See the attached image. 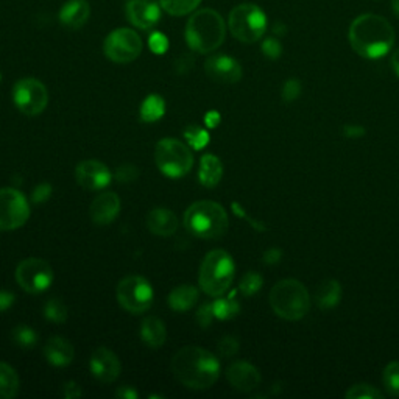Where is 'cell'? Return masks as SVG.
<instances>
[{"label":"cell","instance_id":"obj_4","mask_svg":"<svg viewBox=\"0 0 399 399\" xmlns=\"http://www.w3.org/2000/svg\"><path fill=\"white\" fill-rule=\"evenodd\" d=\"M272 310L286 322H300L310 310L312 298L308 287L298 279H281L268 295Z\"/></svg>","mask_w":399,"mask_h":399},{"label":"cell","instance_id":"obj_18","mask_svg":"<svg viewBox=\"0 0 399 399\" xmlns=\"http://www.w3.org/2000/svg\"><path fill=\"white\" fill-rule=\"evenodd\" d=\"M227 379L233 388L248 393L259 387L262 377H260L259 369L250 362L237 360L227 368Z\"/></svg>","mask_w":399,"mask_h":399},{"label":"cell","instance_id":"obj_9","mask_svg":"<svg viewBox=\"0 0 399 399\" xmlns=\"http://www.w3.org/2000/svg\"><path fill=\"white\" fill-rule=\"evenodd\" d=\"M115 296H118L120 306L127 312L139 315L151 308L155 293L153 287L147 279L133 274V277H127L119 282L118 289H115Z\"/></svg>","mask_w":399,"mask_h":399},{"label":"cell","instance_id":"obj_37","mask_svg":"<svg viewBox=\"0 0 399 399\" xmlns=\"http://www.w3.org/2000/svg\"><path fill=\"white\" fill-rule=\"evenodd\" d=\"M301 82H298L296 78H290L287 82L282 84V91H281V97L286 103H293V101L301 96Z\"/></svg>","mask_w":399,"mask_h":399},{"label":"cell","instance_id":"obj_27","mask_svg":"<svg viewBox=\"0 0 399 399\" xmlns=\"http://www.w3.org/2000/svg\"><path fill=\"white\" fill-rule=\"evenodd\" d=\"M19 376L11 365L0 362V399H13L19 393Z\"/></svg>","mask_w":399,"mask_h":399},{"label":"cell","instance_id":"obj_38","mask_svg":"<svg viewBox=\"0 0 399 399\" xmlns=\"http://www.w3.org/2000/svg\"><path fill=\"white\" fill-rule=\"evenodd\" d=\"M239 348H241V343H239V340L233 336H224L219 340V343H217V351H219V354L223 355V357H231V355L237 354Z\"/></svg>","mask_w":399,"mask_h":399},{"label":"cell","instance_id":"obj_42","mask_svg":"<svg viewBox=\"0 0 399 399\" xmlns=\"http://www.w3.org/2000/svg\"><path fill=\"white\" fill-rule=\"evenodd\" d=\"M148 44H150L151 52L161 55L165 52L167 47H169V41H167V38L163 33H153L150 36Z\"/></svg>","mask_w":399,"mask_h":399},{"label":"cell","instance_id":"obj_13","mask_svg":"<svg viewBox=\"0 0 399 399\" xmlns=\"http://www.w3.org/2000/svg\"><path fill=\"white\" fill-rule=\"evenodd\" d=\"M13 100L18 110L25 115H39L49 103V92L36 78H23L14 84Z\"/></svg>","mask_w":399,"mask_h":399},{"label":"cell","instance_id":"obj_10","mask_svg":"<svg viewBox=\"0 0 399 399\" xmlns=\"http://www.w3.org/2000/svg\"><path fill=\"white\" fill-rule=\"evenodd\" d=\"M16 282L27 293L39 295L53 284L55 273L49 262L39 258L24 259L16 268Z\"/></svg>","mask_w":399,"mask_h":399},{"label":"cell","instance_id":"obj_48","mask_svg":"<svg viewBox=\"0 0 399 399\" xmlns=\"http://www.w3.org/2000/svg\"><path fill=\"white\" fill-rule=\"evenodd\" d=\"M115 398H120V399H137L139 398V393L129 386H122L118 390H115Z\"/></svg>","mask_w":399,"mask_h":399},{"label":"cell","instance_id":"obj_29","mask_svg":"<svg viewBox=\"0 0 399 399\" xmlns=\"http://www.w3.org/2000/svg\"><path fill=\"white\" fill-rule=\"evenodd\" d=\"M214 315L219 320H233L239 314H241V304L234 298V296H217V300L213 303Z\"/></svg>","mask_w":399,"mask_h":399},{"label":"cell","instance_id":"obj_43","mask_svg":"<svg viewBox=\"0 0 399 399\" xmlns=\"http://www.w3.org/2000/svg\"><path fill=\"white\" fill-rule=\"evenodd\" d=\"M50 195H52V186L47 183H42L34 187L32 198L36 205H41V203H46L50 198Z\"/></svg>","mask_w":399,"mask_h":399},{"label":"cell","instance_id":"obj_49","mask_svg":"<svg viewBox=\"0 0 399 399\" xmlns=\"http://www.w3.org/2000/svg\"><path fill=\"white\" fill-rule=\"evenodd\" d=\"M205 120H206V123H208L209 127H217V125H219V122H220V115L217 114L215 111H211L206 115Z\"/></svg>","mask_w":399,"mask_h":399},{"label":"cell","instance_id":"obj_11","mask_svg":"<svg viewBox=\"0 0 399 399\" xmlns=\"http://www.w3.org/2000/svg\"><path fill=\"white\" fill-rule=\"evenodd\" d=\"M30 219V205L25 195L13 187L0 189V231L24 227Z\"/></svg>","mask_w":399,"mask_h":399},{"label":"cell","instance_id":"obj_31","mask_svg":"<svg viewBox=\"0 0 399 399\" xmlns=\"http://www.w3.org/2000/svg\"><path fill=\"white\" fill-rule=\"evenodd\" d=\"M163 10L172 16H184L192 13L201 4V0H159Z\"/></svg>","mask_w":399,"mask_h":399},{"label":"cell","instance_id":"obj_36","mask_svg":"<svg viewBox=\"0 0 399 399\" xmlns=\"http://www.w3.org/2000/svg\"><path fill=\"white\" fill-rule=\"evenodd\" d=\"M184 136H186V139L189 141V144H191L192 147L197 148V150H201L209 142V136L206 133V129H203L197 125L187 127L186 132H184Z\"/></svg>","mask_w":399,"mask_h":399},{"label":"cell","instance_id":"obj_24","mask_svg":"<svg viewBox=\"0 0 399 399\" xmlns=\"http://www.w3.org/2000/svg\"><path fill=\"white\" fill-rule=\"evenodd\" d=\"M141 338L145 345L153 350L161 348L167 340V329L163 320H159L158 317L145 318L141 324Z\"/></svg>","mask_w":399,"mask_h":399},{"label":"cell","instance_id":"obj_5","mask_svg":"<svg viewBox=\"0 0 399 399\" xmlns=\"http://www.w3.org/2000/svg\"><path fill=\"white\" fill-rule=\"evenodd\" d=\"M184 228L189 234L198 239H219L227 234L229 219L224 208L219 203L203 200L194 203L184 213Z\"/></svg>","mask_w":399,"mask_h":399},{"label":"cell","instance_id":"obj_6","mask_svg":"<svg viewBox=\"0 0 399 399\" xmlns=\"http://www.w3.org/2000/svg\"><path fill=\"white\" fill-rule=\"evenodd\" d=\"M236 265L228 251L213 250L203 259L198 282L203 292L209 296H222L228 292L234 281Z\"/></svg>","mask_w":399,"mask_h":399},{"label":"cell","instance_id":"obj_20","mask_svg":"<svg viewBox=\"0 0 399 399\" xmlns=\"http://www.w3.org/2000/svg\"><path fill=\"white\" fill-rule=\"evenodd\" d=\"M74 355V346L64 337H50L44 345V357L52 367L63 368L70 365Z\"/></svg>","mask_w":399,"mask_h":399},{"label":"cell","instance_id":"obj_30","mask_svg":"<svg viewBox=\"0 0 399 399\" xmlns=\"http://www.w3.org/2000/svg\"><path fill=\"white\" fill-rule=\"evenodd\" d=\"M382 384L388 396L391 398L399 396V362L398 360L390 362V364L384 368Z\"/></svg>","mask_w":399,"mask_h":399},{"label":"cell","instance_id":"obj_1","mask_svg":"<svg viewBox=\"0 0 399 399\" xmlns=\"http://www.w3.org/2000/svg\"><path fill=\"white\" fill-rule=\"evenodd\" d=\"M348 39L355 53L367 60H379L395 44V28L387 19L377 14H360L353 20Z\"/></svg>","mask_w":399,"mask_h":399},{"label":"cell","instance_id":"obj_51","mask_svg":"<svg viewBox=\"0 0 399 399\" xmlns=\"http://www.w3.org/2000/svg\"><path fill=\"white\" fill-rule=\"evenodd\" d=\"M391 6H393V11L396 16L399 18V0H391Z\"/></svg>","mask_w":399,"mask_h":399},{"label":"cell","instance_id":"obj_12","mask_svg":"<svg viewBox=\"0 0 399 399\" xmlns=\"http://www.w3.org/2000/svg\"><path fill=\"white\" fill-rule=\"evenodd\" d=\"M103 52L114 63H132L142 52V39L132 28H118L108 34Z\"/></svg>","mask_w":399,"mask_h":399},{"label":"cell","instance_id":"obj_34","mask_svg":"<svg viewBox=\"0 0 399 399\" xmlns=\"http://www.w3.org/2000/svg\"><path fill=\"white\" fill-rule=\"evenodd\" d=\"M346 399H382L384 393L376 387L369 386V384H354L353 387L346 390L345 393Z\"/></svg>","mask_w":399,"mask_h":399},{"label":"cell","instance_id":"obj_26","mask_svg":"<svg viewBox=\"0 0 399 399\" xmlns=\"http://www.w3.org/2000/svg\"><path fill=\"white\" fill-rule=\"evenodd\" d=\"M223 175V165L222 161L215 155H205L201 158L200 170H198V179L200 183L213 189L220 183Z\"/></svg>","mask_w":399,"mask_h":399},{"label":"cell","instance_id":"obj_46","mask_svg":"<svg viewBox=\"0 0 399 399\" xmlns=\"http://www.w3.org/2000/svg\"><path fill=\"white\" fill-rule=\"evenodd\" d=\"M264 262L267 265H277L279 264V260L282 259V251L279 248H268L265 253H264Z\"/></svg>","mask_w":399,"mask_h":399},{"label":"cell","instance_id":"obj_33","mask_svg":"<svg viewBox=\"0 0 399 399\" xmlns=\"http://www.w3.org/2000/svg\"><path fill=\"white\" fill-rule=\"evenodd\" d=\"M44 317L49 322L63 324L68 320L69 310L66 308V304H64L60 298H50L44 304Z\"/></svg>","mask_w":399,"mask_h":399},{"label":"cell","instance_id":"obj_16","mask_svg":"<svg viewBox=\"0 0 399 399\" xmlns=\"http://www.w3.org/2000/svg\"><path fill=\"white\" fill-rule=\"evenodd\" d=\"M205 70L217 83L233 84L241 82L242 66L237 60L228 55H214L209 56L205 63Z\"/></svg>","mask_w":399,"mask_h":399},{"label":"cell","instance_id":"obj_3","mask_svg":"<svg viewBox=\"0 0 399 399\" xmlns=\"http://www.w3.org/2000/svg\"><path fill=\"white\" fill-rule=\"evenodd\" d=\"M224 36H227L224 20L215 10H200L187 20L186 41L195 52H214L223 44Z\"/></svg>","mask_w":399,"mask_h":399},{"label":"cell","instance_id":"obj_52","mask_svg":"<svg viewBox=\"0 0 399 399\" xmlns=\"http://www.w3.org/2000/svg\"><path fill=\"white\" fill-rule=\"evenodd\" d=\"M0 78H2V77H0Z\"/></svg>","mask_w":399,"mask_h":399},{"label":"cell","instance_id":"obj_21","mask_svg":"<svg viewBox=\"0 0 399 399\" xmlns=\"http://www.w3.org/2000/svg\"><path fill=\"white\" fill-rule=\"evenodd\" d=\"M178 217L170 209L156 208L151 209L147 215V228L159 237H169L177 233Z\"/></svg>","mask_w":399,"mask_h":399},{"label":"cell","instance_id":"obj_45","mask_svg":"<svg viewBox=\"0 0 399 399\" xmlns=\"http://www.w3.org/2000/svg\"><path fill=\"white\" fill-rule=\"evenodd\" d=\"M64 398H68V399H75V398H80L83 395V390L82 387L78 386L77 382L74 381H69L64 384Z\"/></svg>","mask_w":399,"mask_h":399},{"label":"cell","instance_id":"obj_41","mask_svg":"<svg viewBox=\"0 0 399 399\" xmlns=\"http://www.w3.org/2000/svg\"><path fill=\"white\" fill-rule=\"evenodd\" d=\"M137 175H139V170H137L136 167L132 164H123L119 167L118 172H115V178H118V181H120V183H129V181H134Z\"/></svg>","mask_w":399,"mask_h":399},{"label":"cell","instance_id":"obj_2","mask_svg":"<svg viewBox=\"0 0 399 399\" xmlns=\"http://www.w3.org/2000/svg\"><path fill=\"white\" fill-rule=\"evenodd\" d=\"M170 367L178 382L192 390L211 388L220 377L219 359L200 346L181 348Z\"/></svg>","mask_w":399,"mask_h":399},{"label":"cell","instance_id":"obj_22","mask_svg":"<svg viewBox=\"0 0 399 399\" xmlns=\"http://www.w3.org/2000/svg\"><path fill=\"white\" fill-rule=\"evenodd\" d=\"M89 16L91 6L86 0H69L60 11V23L70 30H78L88 23Z\"/></svg>","mask_w":399,"mask_h":399},{"label":"cell","instance_id":"obj_8","mask_svg":"<svg viewBox=\"0 0 399 399\" xmlns=\"http://www.w3.org/2000/svg\"><path fill=\"white\" fill-rule=\"evenodd\" d=\"M228 27L236 39L245 44H253L265 34L267 16L258 5L242 4L229 13Z\"/></svg>","mask_w":399,"mask_h":399},{"label":"cell","instance_id":"obj_7","mask_svg":"<svg viewBox=\"0 0 399 399\" xmlns=\"http://www.w3.org/2000/svg\"><path fill=\"white\" fill-rule=\"evenodd\" d=\"M155 163L165 177L183 178L192 170L194 153L186 144L167 137L156 144Z\"/></svg>","mask_w":399,"mask_h":399},{"label":"cell","instance_id":"obj_39","mask_svg":"<svg viewBox=\"0 0 399 399\" xmlns=\"http://www.w3.org/2000/svg\"><path fill=\"white\" fill-rule=\"evenodd\" d=\"M260 50H262V53L268 60H278L282 55V44L277 38H267L264 39L262 46H260Z\"/></svg>","mask_w":399,"mask_h":399},{"label":"cell","instance_id":"obj_35","mask_svg":"<svg viewBox=\"0 0 399 399\" xmlns=\"http://www.w3.org/2000/svg\"><path fill=\"white\" fill-rule=\"evenodd\" d=\"M264 286V278L258 272H248L239 282V290L243 296L256 295Z\"/></svg>","mask_w":399,"mask_h":399},{"label":"cell","instance_id":"obj_19","mask_svg":"<svg viewBox=\"0 0 399 399\" xmlns=\"http://www.w3.org/2000/svg\"><path fill=\"white\" fill-rule=\"evenodd\" d=\"M119 213H120V198L119 195L114 192L100 194L99 197L91 203L89 208L91 220L96 224H100V227H105V224H110L111 222H114Z\"/></svg>","mask_w":399,"mask_h":399},{"label":"cell","instance_id":"obj_23","mask_svg":"<svg viewBox=\"0 0 399 399\" xmlns=\"http://www.w3.org/2000/svg\"><path fill=\"white\" fill-rule=\"evenodd\" d=\"M342 284L337 279H324L315 289L314 303L320 310H332L342 301Z\"/></svg>","mask_w":399,"mask_h":399},{"label":"cell","instance_id":"obj_17","mask_svg":"<svg viewBox=\"0 0 399 399\" xmlns=\"http://www.w3.org/2000/svg\"><path fill=\"white\" fill-rule=\"evenodd\" d=\"M89 368L92 376L103 384L114 382L119 377L122 369L118 355L103 346L97 348V350L92 353L89 360Z\"/></svg>","mask_w":399,"mask_h":399},{"label":"cell","instance_id":"obj_25","mask_svg":"<svg viewBox=\"0 0 399 399\" xmlns=\"http://www.w3.org/2000/svg\"><path fill=\"white\" fill-rule=\"evenodd\" d=\"M198 290L191 284H183L175 287L169 295V306L175 312H187L191 310L198 301Z\"/></svg>","mask_w":399,"mask_h":399},{"label":"cell","instance_id":"obj_14","mask_svg":"<svg viewBox=\"0 0 399 399\" xmlns=\"http://www.w3.org/2000/svg\"><path fill=\"white\" fill-rule=\"evenodd\" d=\"M75 178L77 183L88 191H101L110 186L113 175L103 163L97 159H86L77 165Z\"/></svg>","mask_w":399,"mask_h":399},{"label":"cell","instance_id":"obj_15","mask_svg":"<svg viewBox=\"0 0 399 399\" xmlns=\"http://www.w3.org/2000/svg\"><path fill=\"white\" fill-rule=\"evenodd\" d=\"M159 0H128L127 19L141 30H151L161 19Z\"/></svg>","mask_w":399,"mask_h":399},{"label":"cell","instance_id":"obj_40","mask_svg":"<svg viewBox=\"0 0 399 399\" xmlns=\"http://www.w3.org/2000/svg\"><path fill=\"white\" fill-rule=\"evenodd\" d=\"M215 318L214 315V309H213V303H206L200 306V309L195 314V320L200 324V328H209L211 326L213 320Z\"/></svg>","mask_w":399,"mask_h":399},{"label":"cell","instance_id":"obj_28","mask_svg":"<svg viewBox=\"0 0 399 399\" xmlns=\"http://www.w3.org/2000/svg\"><path fill=\"white\" fill-rule=\"evenodd\" d=\"M165 113V101L158 94H151L142 101L141 105V120L142 122H156L164 115Z\"/></svg>","mask_w":399,"mask_h":399},{"label":"cell","instance_id":"obj_50","mask_svg":"<svg viewBox=\"0 0 399 399\" xmlns=\"http://www.w3.org/2000/svg\"><path fill=\"white\" fill-rule=\"evenodd\" d=\"M391 68H393L395 74L399 77V49L393 55H391Z\"/></svg>","mask_w":399,"mask_h":399},{"label":"cell","instance_id":"obj_32","mask_svg":"<svg viewBox=\"0 0 399 399\" xmlns=\"http://www.w3.org/2000/svg\"><path fill=\"white\" fill-rule=\"evenodd\" d=\"M13 342L16 343L18 346L24 348V350H30V348H34L36 343H38V332L34 329L28 328L25 324H19L16 328L13 329L11 332Z\"/></svg>","mask_w":399,"mask_h":399},{"label":"cell","instance_id":"obj_47","mask_svg":"<svg viewBox=\"0 0 399 399\" xmlns=\"http://www.w3.org/2000/svg\"><path fill=\"white\" fill-rule=\"evenodd\" d=\"M14 300H16L14 293L8 292V290H0V312L8 310L14 304Z\"/></svg>","mask_w":399,"mask_h":399},{"label":"cell","instance_id":"obj_44","mask_svg":"<svg viewBox=\"0 0 399 399\" xmlns=\"http://www.w3.org/2000/svg\"><path fill=\"white\" fill-rule=\"evenodd\" d=\"M365 133V128L362 125H355V123L343 127V136L348 139H359V137H364Z\"/></svg>","mask_w":399,"mask_h":399}]
</instances>
